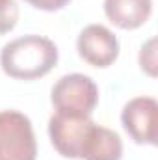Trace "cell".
<instances>
[{"label":"cell","instance_id":"obj_1","mask_svg":"<svg viewBox=\"0 0 158 160\" xmlns=\"http://www.w3.org/2000/svg\"><path fill=\"white\" fill-rule=\"evenodd\" d=\"M58 63V47L43 36H22L9 41L0 50L2 71L17 80L45 77Z\"/></svg>","mask_w":158,"mask_h":160},{"label":"cell","instance_id":"obj_2","mask_svg":"<svg viewBox=\"0 0 158 160\" xmlns=\"http://www.w3.org/2000/svg\"><path fill=\"white\" fill-rule=\"evenodd\" d=\"M50 101L58 114L91 116L99 102V88L87 75L71 73L54 84Z\"/></svg>","mask_w":158,"mask_h":160},{"label":"cell","instance_id":"obj_3","mask_svg":"<svg viewBox=\"0 0 158 160\" xmlns=\"http://www.w3.org/2000/svg\"><path fill=\"white\" fill-rule=\"evenodd\" d=\"M37 143L32 121L17 110L0 112V160H36Z\"/></svg>","mask_w":158,"mask_h":160},{"label":"cell","instance_id":"obj_4","mask_svg":"<svg viewBox=\"0 0 158 160\" xmlns=\"http://www.w3.org/2000/svg\"><path fill=\"white\" fill-rule=\"evenodd\" d=\"M93 121L89 116H67V114H52L48 119V136L54 149L65 158H80L84 153V145L87 142Z\"/></svg>","mask_w":158,"mask_h":160},{"label":"cell","instance_id":"obj_5","mask_svg":"<svg viewBox=\"0 0 158 160\" xmlns=\"http://www.w3.org/2000/svg\"><path fill=\"white\" fill-rule=\"evenodd\" d=\"M121 123L126 134L140 145H156L158 127V102L153 97L130 99L123 112Z\"/></svg>","mask_w":158,"mask_h":160},{"label":"cell","instance_id":"obj_6","mask_svg":"<svg viewBox=\"0 0 158 160\" xmlns=\"http://www.w3.org/2000/svg\"><path fill=\"white\" fill-rule=\"evenodd\" d=\"M77 48L84 62L93 67H110L119 56V41L102 24H89L80 32Z\"/></svg>","mask_w":158,"mask_h":160},{"label":"cell","instance_id":"obj_7","mask_svg":"<svg viewBox=\"0 0 158 160\" xmlns=\"http://www.w3.org/2000/svg\"><path fill=\"white\" fill-rule=\"evenodd\" d=\"M104 13L121 30H136L149 21L153 0H104Z\"/></svg>","mask_w":158,"mask_h":160},{"label":"cell","instance_id":"obj_8","mask_svg":"<svg viewBox=\"0 0 158 160\" xmlns=\"http://www.w3.org/2000/svg\"><path fill=\"white\" fill-rule=\"evenodd\" d=\"M123 142L119 134L112 128L93 123L87 142L84 145L82 160H121Z\"/></svg>","mask_w":158,"mask_h":160},{"label":"cell","instance_id":"obj_9","mask_svg":"<svg viewBox=\"0 0 158 160\" xmlns=\"http://www.w3.org/2000/svg\"><path fill=\"white\" fill-rule=\"evenodd\" d=\"M19 21V6L15 0H0V36L11 32Z\"/></svg>","mask_w":158,"mask_h":160},{"label":"cell","instance_id":"obj_10","mask_svg":"<svg viewBox=\"0 0 158 160\" xmlns=\"http://www.w3.org/2000/svg\"><path fill=\"white\" fill-rule=\"evenodd\" d=\"M156 39H149L140 50V67L149 77H156Z\"/></svg>","mask_w":158,"mask_h":160},{"label":"cell","instance_id":"obj_11","mask_svg":"<svg viewBox=\"0 0 158 160\" xmlns=\"http://www.w3.org/2000/svg\"><path fill=\"white\" fill-rule=\"evenodd\" d=\"M26 4H30L32 8H37L43 11H58L62 8H65L71 0H24Z\"/></svg>","mask_w":158,"mask_h":160}]
</instances>
